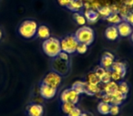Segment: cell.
Returning a JSON list of instances; mask_svg holds the SVG:
<instances>
[{"mask_svg": "<svg viewBox=\"0 0 133 116\" xmlns=\"http://www.w3.org/2000/svg\"><path fill=\"white\" fill-rule=\"evenodd\" d=\"M84 17H85L87 22L90 23V24H94L99 18V16H98V12L96 10L93 9H86L85 12H84Z\"/></svg>", "mask_w": 133, "mask_h": 116, "instance_id": "obj_12", "label": "cell"}, {"mask_svg": "<svg viewBox=\"0 0 133 116\" xmlns=\"http://www.w3.org/2000/svg\"><path fill=\"white\" fill-rule=\"evenodd\" d=\"M129 36H130V39H131V41H132V43H133V32L131 33V35H129Z\"/></svg>", "mask_w": 133, "mask_h": 116, "instance_id": "obj_40", "label": "cell"}, {"mask_svg": "<svg viewBox=\"0 0 133 116\" xmlns=\"http://www.w3.org/2000/svg\"><path fill=\"white\" fill-rule=\"evenodd\" d=\"M81 113H82V111L80 110L79 108H78V107H75V108L68 114V116H80Z\"/></svg>", "mask_w": 133, "mask_h": 116, "instance_id": "obj_32", "label": "cell"}, {"mask_svg": "<svg viewBox=\"0 0 133 116\" xmlns=\"http://www.w3.org/2000/svg\"><path fill=\"white\" fill-rule=\"evenodd\" d=\"M117 90H118V83L112 81V80L109 83H105L103 88H102V92L106 94H111L114 92H116Z\"/></svg>", "mask_w": 133, "mask_h": 116, "instance_id": "obj_15", "label": "cell"}, {"mask_svg": "<svg viewBox=\"0 0 133 116\" xmlns=\"http://www.w3.org/2000/svg\"><path fill=\"white\" fill-rule=\"evenodd\" d=\"M84 7V2L83 0H73L72 2L70 3L69 6H68V9H69L70 11L77 13V12H79L83 9Z\"/></svg>", "mask_w": 133, "mask_h": 116, "instance_id": "obj_16", "label": "cell"}, {"mask_svg": "<svg viewBox=\"0 0 133 116\" xmlns=\"http://www.w3.org/2000/svg\"><path fill=\"white\" fill-rule=\"evenodd\" d=\"M88 46H89V45H87V44H79V43H78L76 52L78 53H79V55H84V53H87Z\"/></svg>", "mask_w": 133, "mask_h": 116, "instance_id": "obj_28", "label": "cell"}, {"mask_svg": "<svg viewBox=\"0 0 133 116\" xmlns=\"http://www.w3.org/2000/svg\"><path fill=\"white\" fill-rule=\"evenodd\" d=\"M110 106L111 104L108 103H104V102H100L98 104V111L100 114L102 115H109V111H110Z\"/></svg>", "mask_w": 133, "mask_h": 116, "instance_id": "obj_18", "label": "cell"}, {"mask_svg": "<svg viewBox=\"0 0 133 116\" xmlns=\"http://www.w3.org/2000/svg\"><path fill=\"white\" fill-rule=\"evenodd\" d=\"M84 8L85 9H90V3H84Z\"/></svg>", "mask_w": 133, "mask_h": 116, "instance_id": "obj_37", "label": "cell"}, {"mask_svg": "<svg viewBox=\"0 0 133 116\" xmlns=\"http://www.w3.org/2000/svg\"><path fill=\"white\" fill-rule=\"evenodd\" d=\"M57 57V58H59L60 60H62V61H65V62H68L69 60V55L68 53H66V52H63V51H61Z\"/></svg>", "mask_w": 133, "mask_h": 116, "instance_id": "obj_31", "label": "cell"}, {"mask_svg": "<svg viewBox=\"0 0 133 116\" xmlns=\"http://www.w3.org/2000/svg\"><path fill=\"white\" fill-rule=\"evenodd\" d=\"M105 36L108 40H110V41L117 40L118 38V36H119L117 26H113V25L109 26L105 31Z\"/></svg>", "mask_w": 133, "mask_h": 116, "instance_id": "obj_11", "label": "cell"}, {"mask_svg": "<svg viewBox=\"0 0 133 116\" xmlns=\"http://www.w3.org/2000/svg\"><path fill=\"white\" fill-rule=\"evenodd\" d=\"M123 20L126 21V22H128L133 27V9H131L130 11L128 13V15L124 17Z\"/></svg>", "mask_w": 133, "mask_h": 116, "instance_id": "obj_29", "label": "cell"}, {"mask_svg": "<svg viewBox=\"0 0 133 116\" xmlns=\"http://www.w3.org/2000/svg\"><path fill=\"white\" fill-rule=\"evenodd\" d=\"M110 70L112 71H116L118 73H120L122 75L125 77L126 73H127V68H126V65L122 62H114L111 66Z\"/></svg>", "mask_w": 133, "mask_h": 116, "instance_id": "obj_17", "label": "cell"}, {"mask_svg": "<svg viewBox=\"0 0 133 116\" xmlns=\"http://www.w3.org/2000/svg\"><path fill=\"white\" fill-rule=\"evenodd\" d=\"M105 72H106V69H104L103 67H101V66L98 67V68H96V70H95V74H96L99 77V79H100V77L102 76V74H103Z\"/></svg>", "mask_w": 133, "mask_h": 116, "instance_id": "obj_33", "label": "cell"}, {"mask_svg": "<svg viewBox=\"0 0 133 116\" xmlns=\"http://www.w3.org/2000/svg\"><path fill=\"white\" fill-rule=\"evenodd\" d=\"M87 83H91V84H99L101 82H100V79L96 74L95 72L93 73H89V74L87 75Z\"/></svg>", "mask_w": 133, "mask_h": 116, "instance_id": "obj_22", "label": "cell"}, {"mask_svg": "<svg viewBox=\"0 0 133 116\" xmlns=\"http://www.w3.org/2000/svg\"><path fill=\"white\" fill-rule=\"evenodd\" d=\"M2 36H3V32H2V30L0 29V40H1V38H2Z\"/></svg>", "mask_w": 133, "mask_h": 116, "instance_id": "obj_39", "label": "cell"}, {"mask_svg": "<svg viewBox=\"0 0 133 116\" xmlns=\"http://www.w3.org/2000/svg\"><path fill=\"white\" fill-rule=\"evenodd\" d=\"M37 23L35 20H24L18 26L17 32L18 34L25 39H30L33 38L37 35Z\"/></svg>", "mask_w": 133, "mask_h": 116, "instance_id": "obj_2", "label": "cell"}, {"mask_svg": "<svg viewBox=\"0 0 133 116\" xmlns=\"http://www.w3.org/2000/svg\"><path fill=\"white\" fill-rule=\"evenodd\" d=\"M97 12H98V16L103 17V18H107L109 16H110L111 14H112L110 6H101V7H99L98 10H97Z\"/></svg>", "mask_w": 133, "mask_h": 116, "instance_id": "obj_21", "label": "cell"}, {"mask_svg": "<svg viewBox=\"0 0 133 116\" xmlns=\"http://www.w3.org/2000/svg\"><path fill=\"white\" fill-rule=\"evenodd\" d=\"M125 6H129V7H132L133 6V0H123Z\"/></svg>", "mask_w": 133, "mask_h": 116, "instance_id": "obj_36", "label": "cell"}, {"mask_svg": "<svg viewBox=\"0 0 133 116\" xmlns=\"http://www.w3.org/2000/svg\"><path fill=\"white\" fill-rule=\"evenodd\" d=\"M74 35L79 44H85L87 45H90L95 38L94 30L90 26H83L78 28Z\"/></svg>", "mask_w": 133, "mask_h": 116, "instance_id": "obj_3", "label": "cell"}, {"mask_svg": "<svg viewBox=\"0 0 133 116\" xmlns=\"http://www.w3.org/2000/svg\"><path fill=\"white\" fill-rule=\"evenodd\" d=\"M78 44V42L77 41L75 35H68V36L64 37V38L60 41L61 51L66 52V53H68L69 55L74 53L77 50Z\"/></svg>", "mask_w": 133, "mask_h": 116, "instance_id": "obj_4", "label": "cell"}, {"mask_svg": "<svg viewBox=\"0 0 133 116\" xmlns=\"http://www.w3.org/2000/svg\"><path fill=\"white\" fill-rule=\"evenodd\" d=\"M28 116H43L44 114V108L41 104L38 103H31L26 108Z\"/></svg>", "mask_w": 133, "mask_h": 116, "instance_id": "obj_10", "label": "cell"}, {"mask_svg": "<svg viewBox=\"0 0 133 116\" xmlns=\"http://www.w3.org/2000/svg\"><path fill=\"white\" fill-rule=\"evenodd\" d=\"M111 81V76H110V70H106V72L102 74V76L100 77V82L103 84L109 83Z\"/></svg>", "mask_w": 133, "mask_h": 116, "instance_id": "obj_27", "label": "cell"}, {"mask_svg": "<svg viewBox=\"0 0 133 116\" xmlns=\"http://www.w3.org/2000/svg\"><path fill=\"white\" fill-rule=\"evenodd\" d=\"M42 49L48 56L56 58L61 52L60 40H58L56 37L50 36L49 38L44 40L42 44Z\"/></svg>", "mask_w": 133, "mask_h": 116, "instance_id": "obj_1", "label": "cell"}, {"mask_svg": "<svg viewBox=\"0 0 133 116\" xmlns=\"http://www.w3.org/2000/svg\"><path fill=\"white\" fill-rule=\"evenodd\" d=\"M110 76H111V80L116 82V83L120 82L124 78V76L120 73H118L116 71H112V70H110Z\"/></svg>", "mask_w": 133, "mask_h": 116, "instance_id": "obj_26", "label": "cell"}, {"mask_svg": "<svg viewBox=\"0 0 133 116\" xmlns=\"http://www.w3.org/2000/svg\"><path fill=\"white\" fill-rule=\"evenodd\" d=\"M60 100L62 103H66V102H71V103H77L79 101V94L74 91L72 88L70 89H66L61 92L60 95Z\"/></svg>", "mask_w": 133, "mask_h": 116, "instance_id": "obj_6", "label": "cell"}, {"mask_svg": "<svg viewBox=\"0 0 133 116\" xmlns=\"http://www.w3.org/2000/svg\"><path fill=\"white\" fill-rule=\"evenodd\" d=\"M118 112H119V105L111 104L109 114H111V115H113V116H116L118 114Z\"/></svg>", "mask_w": 133, "mask_h": 116, "instance_id": "obj_30", "label": "cell"}, {"mask_svg": "<svg viewBox=\"0 0 133 116\" xmlns=\"http://www.w3.org/2000/svg\"><path fill=\"white\" fill-rule=\"evenodd\" d=\"M75 107H76V104H75V103H71V102H66V103H62L61 109H62L63 112L68 115V114H69Z\"/></svg>", "mask_w": 133, "mask_h": 116, "instance_id": "obj_23", "label": "cell"}, {"mask_svg": "<svg viewBox=\"0 0 133 116\" xmlns=\"http://www.w3.org/2000/svg\"><path fill=\"white\" fill-rule=\"evenodd\" d=\"M71 88L74 91H76L78 94H85V89H86V82L82 81H77L72 84Z\"/></svg>", "mask_w": 133, "mask_h": 116, "instance_id": "obj_19", "label": "cell"}, {"mask_svg": "<svg viewBox=\"0 0 133 116\" xmlns=\"http://www.w3.org/2000/svg\"><path fill=\"white\" fill-rule=\"evenodd\" d=\"M90 7H91V9L96 10V11H97V10L100 7V6H99V4L97 2V1H93V2H91V4H90Z\"/></svg>", "mask_w": 133, "mask_h": 116, "instance_id": "obj_35", "label": "cell"}, {"mask_svg": "<svg viewBox=\"0 0 133 116\" xmlns=\"http://www.w3.org/2000/svg\"><path fill=\"white\" fill-rule=\"evenodd\" d=\"M80 116H89V114L87 113V112H82L81 115H80Z\"/></svg>", "mask_w": 133, "mask_h": 116, "instance_id": "obj_38", "label": "cell"}, {"mask_svg": "<svg viewBox=\"0 0 133 116\" xmlns=\"http://www.w3.org/2000/svg\"><path fill=\"white\" fill-rule=\"evenodd\" d=\"M72 1L73 0H57V2H58V4L60 5V6H66V7H68Z\"/></svg>", "mask_w": 133, "mask_h": 116, "instance_id": "obj_34", "label": "cell"}, {"mask_svg": "<svg viewBox=\"0 0 133 116\" xmlns=\"http://www.w3.org/2000/svg\"><path fill=\"white\" fill-rule=\"evenodd\" d=\"M117 28H118L119 36H122V37L129 36V35H131V33L133 32L132 26H131L129 23L124 20H122L119 24L117 25Z\"/></svg>", "mask_w": 133, "mask_h": 116, "instance_id": "obj_8", "label": "cell"}, {"mask_svg": "<svg viewBox=\"0 0 133 116\" xmlns=\"http://www.w3.org/2000/svg\"><path fill=\"white\" fill-rule=\"evenodd\" d=\"M118 90L121 92L124 95H127L129 92V86L127 82L125 81H120L119 83H118Z\"/></svg>", "mask_w": 133, "mask_h": 116, "instance_id": "obj_24", "label": "cell"}, {"mask_svg": "<svg viewBox=\"0 0 133 116\" xmlns=\"http://www.w3.org/2000/svg\"><path fill=\"white\" fill-rule=\"evenodd\" d=\"M102 91L100 88L99 84H91L86 82V89H85V94L88 95H95V94H98Z\"/></svg>", "mask_w": 133, "mask_h": 116, "instance_id": "obj_14", "label": "cell"}, {"mask_svg": "<svg viewBox=\"0 0 133 116\" xmlns=\"http://www.w3.org/2000/svg\"><path fill=\"white\" fill-rule=\"evenodd\" d=\"M61 82H62V77H61L60 74L57 72L52 71V72H49L45 76L42 81V83H45V84L49 85V86L53 87V88L57 89L59 87V85L61 84Z\"/></svg>", "mask_w": 133, "mask_h": 116, "instance_id": "obj_5", "label": "cell"}, {"mask_svg": "<svg viewBox=\"0 0 133 116\" xmlns=\"http://www.w3.org/2000/svg\"><path fill=\"white\" fill-rule=\"evenodd\" d=\"M115 57L109 52H106L101 57V60H100V66L103 67L106 70H110L111 66H112L113 63H114Z\"/></svg>", "mask_w": 133, "mask_h": 116, "instance_id": "obj_9", "label": "cell"}, {"mask_svg": "<svg viewBox=\"0 0 133 116\" xmlns=\"http://www.w3.org/2000/svg\"><path fill=\"white\" fill-rule=\"evenodd\" d=\"M73 18H74V20L77 22V24L79 25V26H85L86 23H87V20H86L84 15L80 14L79 12L74 13V15H73Z\"/></svg>", "mask_w": 133, "mask_h": 116, "instance_id": "obj_25", "label": "cell"}, {"mask_svg": "<svg viewBox=\"0 0 133 116\" xmlns=\"http://www.w3.org/2000/svg\"><path fill=\"white\" fill-rule=\"evenodd\" d=\"M50 35H51V32H50V29L48 28V26H39L37 27V36L40 39H43V40H46V39L49 38Z\"/></svg>", "mask_w": 133, "mask_h": 116, "instance_id": "obj_13", "label": "cell"}, {"mask_svg": "<svg viewBox=\"0 0 133 116\" xmlns=\"http://www.w3.org/2000/svg\"><path fill=\"white\" fill-rule=\"evenodd\" d=\"M57 92V89L53 88V87L49 86V85H46L45 83H41L40 87H39V92H40V95L44 99L46 100L52 99V98H54L56 96Z\"/></svg>", "mask_w": 133, "mask_h": 116, "instance_id": "obj_7", "label": "cell"}, {"mask_svg": "<svg viewBox=\"0 0 133 116\" xmlns=\"http://www.w3.org/2000/svg\"><path fill=\"white\" fill-rule=\"evenodd\" d=\"M105 19L107 20L108 23L113 25V26H116V25L119 24V23L122 21L121 17H120L118 13H112L110 16H109V17Z\"/></svg>", "mask_w": 133, "mask_h": 116, "instance_id": "obj_20", "label": "cell"}]
</instances>
